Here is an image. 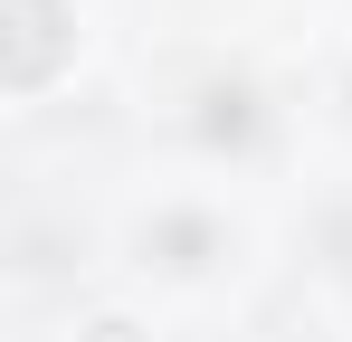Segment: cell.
<instances>
[{
    "mask_svg": "<svg viewBox=\"0 0 352 342\" xmlns=\"http://www.w3.org/2000/svg\"><path fill=\"white\" fill-rule=\"evenodd\" d=\"M200 133H210V143H248V133H257V95H248V86H210V95H200Z\"/></svg>",
    "mask_w": 352,
    "mask_h": 342,
    "instance_id": "cell-3",
    "label": "cell"
},
{
    "mask_svg": "<svg viewBox=\"0 0 352 342\" xmlns=\"http://www.w3.org/2000/svg\"><path fill=\"white\" fill-rule=\"evenodd\" d=\"M76 48V10L67 0H0V86L38 95Z\"/></svg>",
    "mask_w": 352,
    "mask_h": 342,
    "instance_id": "cell-1",
    "label": "cell"
},
{
    "mask_svg": "<svg viewBox=\"0 0 352 342\" xmlns=\"http://www.w3.org/2000/svg\"><path fill=\"white\" fill-rule=\"evenodd\" d=\"M143 247H153L172 276H200V266L219 257V228L200 219V209H172V219H153V238H143Z\"/></svg>",
    "mask_w": 352,
    "mask_h": 342,
    "instance_id": "cell-2",
    "label": "cell"
},
{
    "mask_svg": "<svg viewBox=\"0 0 352 342\" xmlns=\"http://www.w3.org/2000/svg\"><path fill=\"white\" fill-rule=\"evenodd\" d=\"M86 342H133V323H124V314H105V323H96Z\"/></svg>",
    "mask_w": 352,
    "mask_h": 342,
    "instance_id": "cell-4",
    "label": "cell"
}]
</instances>
